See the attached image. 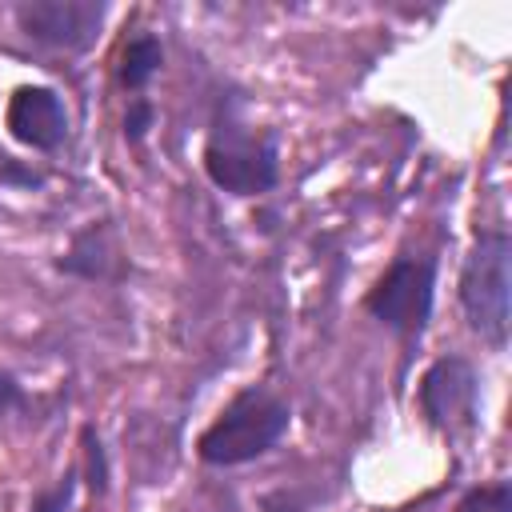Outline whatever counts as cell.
I'll return each mask as SVG.
<instances>
[{
  "label": "cell",
  "mask_w": 512,
  "mask_h": 512,
  "mask_svg": "<svg viewBox=\"0 0 512 512\" xmlns=\"http://www.w3.org/2000/svg\"><path fill=\"white\" fill-rule=\"evenodd\" d=\"M288 424H292V408L276 392H268V388H244L200 432L196 456L204 464H212V468L248 464L256 456H264L268 448H276L280 436L288 432Z\"/></svg>",
  "instance_id": "1"
},
{
  "label": "cell",
  "mask_w": 512,
  "mask_h": 512,
  "mask_svg": "<svg viewBox=\"0 0 512 512\" xmlns=\"http://www.w3.org/2000/svg\"><path fill=\"white\" fill-rule=\"evenodd\" d=\"M512 284V236L504 228H484L476 232L464 268H460V308L468 328L492 344H508V288Z\"/></svg>",
  "instance_id": "2"
},
{
  "label": "cell",
  "mask_w": 512,
  "mask_h": 512,
  "mask_svg": "<svg viewBox=\"0 0 512 512\" xmlns=\"http://www.w3.org/2000/svg\"><path fill=\"white\" fill-rule=\"evenodd\" d=\"M204 172L216 188L232 196H260L276 188V176H280L276 136L252 132L236 120H220L204 144Z\"/></svg>",
  "instance_id": "3"
},
{
  "label": "cell",
  "mask_w": 512,
  "mask_h": 512,
  "mask_svg": "<svg viewBox=\"0 0 512 512\" xmlns=\"http://www.w3.org/2000/svg\"><path fill=\"white\" fill-rule=\"evenodd\" d=\"M432 296H436V260L400 256L368 288L364 308L400 340H416L432 316Z\"/></svg>",
  "instance_id": "4"
},
{
  "label": "cell",
  "mask_w": 512,
  "mask_h": 512,
  "mask_svg": "<svg viewBox=\"0 0 512 512\" xmlns=\"http://www.w3.org/2000/svg\"><path fill=\"white\" fill-rule=\"evenodd\" d=\"M420 408L432 428L460 436L472 432L480 408V376L464 356H440L420 376Z\"/></svg>",
  "instance_id": "5"
},
{
  "label": "cell",
  "mask_w": 512,
  "mask_h": 512,
  "mask_svg": "<svg viewBox=\"0 0 512 512\" xmlns=\"http://www.w3.org/2000/svg\"><path fill=\"white\" fill-rule=\"evenodd\" d=\"M108 8L100 0H24L16 24L28 40L60 52H84L96 44Z\"/></svg>",
  "instance_id": "6"
},
{
  "label": "cell",
  "mask_w": 512,
  "mask_h": 512,
  "mask_svg": "<svg viewBox=\"0 0 512 512\" xmlns=\"http://www.w3.org/2000/svg\"><path fill=\"white\" fill-rule=\"evenodd\" d=\"M4 128L36 152H56L68 140V108H64L60 92H52L44 84H24L8 96Z\"/></svg>",
  "instance_id": "7"
},
{
  "label": "cell",
  "mask_w": 512,
  "mask_h": 512,
  "mask_svg": "<svg viewBox=\"0 0 512 512\" xmlns=\"http://www.w3.org/2000/svg\"><path fill=\"white\" fill-rule=\"evenodd\" d=\"M116 260H120V248H116V236L108 224H88L84 232L72 236L68 252L56 260L60 272L68 276H80V280H108L116 272Z\"/></svg>",
  "instance_id": "8"
},
{
  "label": "cell",
  "mask_w": 512,
  "mask_h": 512,
  "mask_svg": "<svg viewBox=\"0 0 512 512\" xmlns=\"http://www.w3.org/2000/svg\"><path fill=\"white\" fill-rule=\"evenodd\" d=\"M160 64H164V44H160L152 32H140L136 40H128L124 60H120V80H124V88L140 92V88L160 72Z\"/></svg>",
  "instance_id": "9"
},
{
  "label": "cell",
  "mask_w": 512,
  "mask_h": 512,
  "mask_svg": "<svg viewBox=\"0 0 512 512\" xmlns=\"http://www.w3.org/2000/svg\"><path fill=\"white\" fill-rule=\"evenodd\" d=\"M456 512H512V484L496 480V484H480L472 492L460 496Z\"/></svg>",
  "instance_id": "10"
},
{
  "label": "cell",
  "mask_w": 512,
  "mask_h": 512,
  "mask_svg": "<svg viewBox=\"0 0 512 512\" xmlns=\"http://www.w3.org/2000/svg\"><path fill=\"white\" fill-rule=\"evenodd\" d=\"M80 444H84V460H88V484H92V492H104L108 488V456H104V444L92 424L80 432Z\"/></svg>",
  "instance_id": "11"
},
{
  "label": "cell",
  "mask_w": 512,
  "mask_h": 512,
  "mask_svg": "<svg viewBox=\"0 0 512 512\" xmlns=\"http://www.w3.org/2000/svg\"><path fill=\"white\" fill-rule=\"evenodd\" d=\"M72 496H76V468H68L48 492H40L36 504H32V512H68L72 508Z\"/></svg>",
  "instance_id": "12"
},
{
  "label": "cell",
  "mask_w": 512,
  "mask_h": 512,
  "mask_svg": "<svg viewBox=\"0 0 512 512\" xmlns=\"http://www.w3.org/2000/svg\"><path fill=\"white\" fill-rule=\"evenodd\" d=\"M152 104L148 100H132L128 104V112H124V136L132 140V144H140L144 136H148V128H152Z\"/></svg>",
  "instance_id": "13"
},
{
  "label": "cell",
  "mask_w": 512,
  "mask_h": 512,
  "mask_svg": "<svg viewBox=\"0 0 512 512\" xmlns=\"http://www.w3.org/2000/svg\"><path fill=\"white\" fill-rule=\"evenodd\" d=\"M16 404H20V384H16V376H12V372H4V368H0V420H4Z\"/></svg>",
  "instance_id": "14"
}]
</instances>
